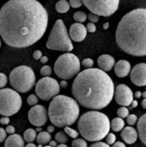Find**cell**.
<instances>
[{"mask_svg": "<svg viewBox=\"0 0 146 147\" xmlns=\"http://www.w3.org/2000/svg\"><path fill=\"white\" fill-rule=\"evenodd\" d=\"M48 14L37 0H10L0 10L2 40L14 48L36 43L45 34Z\"/></svg>", "mask_w": 146, "mask_h": 147, "instance_id": "obj_1", "label": "cell"}, {"mask_svg": "<svg viewBox=\"0 0 146 147\" xmlns=\"http://www.w3.org/2000/svg\"><path fill=\"white\" fill-rule=\"evenodd\" d=\"M114 83L105 71L88 68L76 76L72 85V94L86 109L99 110L106 107L114 96Z\"/></svg>", "mask_w": 146, "mask_h": 147, "instance_id": "obj_2", "label": "cell"}, {"mask_svg": "<svg viewBox=\"0 0 146 147\" xmlns=\"http://www.w3.org/2000/svg\"><path fill=\"white\" fill-rule=\"evenodd\" d=\"M116 42L127 54L146 56V9H136L124 15L116 30Z\"/></svg>", "mask_w": 146, "mask_h": 147, "instance_id": "obj_3", "label": "cell"}, {"mask_svg": "<svg viewBox=\"0 0 146 147\" xmlns=\"http://www.w3.org/2000/svg\"><path fill=\"white\" fill-rule=\"evenodd\" d=\"M79 115V106L76 99L64 95H57L48 108V117L57 127L63 128L74 125Z\"/></svg>", "mask_w": 146, "mask_h": 147, "instance_id": "obj_4", "label": "cell"}, {"mask_svg": "<svg viewBox=\"0 0 146 147\" xmlns=\"http://www.w3.org/2000/svg\"><path fill=\"white\" fill-rule=\"evenodd\" d=\"M111 124L108 117L96 110L88 111L80 116L78 121V130L80 136L90 142L103 140L108 135Z\"/></svg>", "mask_w": 146, "mask_h": 147, "instance_id": "obj_5", "label": "cell"}, {"mask_svg": "<svg viewBox=\"0 0 146 147\" xmlns=\"http://www.w3.org/2000/svg\"><path fill=\"white\" fill-rule=\"evenodd\" d=\"M46 46L47 49L69 52L74 49L67 28L62 20H57L48 36Z\"/></svg>", "mask_w": 146, "mask_h": 147, "instance_id": "obj_6", "label": "cell"}, {"mask_svg": "<svg viewBox=\"0 0 146 147\" xmlns=\"http://www.w3.org/2000/svg\"><path fill=\"white\" fill-rule=\"evenodd\" d=\"M10 83L12 88L19 92H27L35 83V76L33 70L27 66L15 67L10 74Z\"/></svg>", "mask_w": 146, "mask_h": 147, "instance_id": "obj_7", "label": "cell"}, {"mask_svg": "<svg viewBox=\"0 0 146 147\" xmlns=\"http://www.w3.org/2000/svg\"><path fill=\"white\" fill-rule=\"evenodd\" d=\"M80 71V62L78 57L69 52L61 55L54 64V72L57 78L63 80L71 79L78 75Z\"/></svg>", "mask_w": 146, "mask_h": 147, "instance_id": "obj_8", "label": "cell"}, {"mask_svg": "<svg viewBox=\"0 0 146 147\" xmlns=\"http://www.w3.org/2000/svg\"><path fill=\"white\" fill-rule=\"evenodd\" d=\"M22 105L20 95L16 90L2 88L0 91V113L3 116H12L18 113Z\"/></svg>", "mask_w": 146, "mask_h": 147, "instance_id": "obj_9", "label": "cell"}, {"mask_svg": "<svg viewBox=\"0 0 146 147\" xmlns=\"http://www.w3.org/2000/svg\"><path fill=\"white\" fill-rule=\"evenodd\" d=\"M85 6L98 16L109 17L117 10L119 0H82Z\"/></svg>", "mask_w": 146, "mask_h": 147, "instance_id": "obj_10", "label": "cell"}, {"mask_svg": "<svg viewBox=\"0 0 146 147\" xmlns=\"http://www.w3.org/2000/svg\"><path fill=\"white\" fill-rule=\"evenodd\" d=\"M60 88V84L56 79L50 77H44L35 84V92L40 99L48 101L59 93Z\"/></svg>", "mask_w": 146, "mask_h": 147, "instance_id": "obj_11", "label": "cell"}, {"mask_svg": "<svg viewBox=\"0 0 146 147\" xmlns=\"http://www.w3.org/2000/svg\"><path fill=\"white\" fill-rule=\"evenodd\" d=\"M47 111L42 105H35L28 113V119L31 125L36 127L44 125L47 121Z\"/></svg>", "mask_w": 146, "mask_h": 147, "instance_id": "obj_12", "label": "cell"}, {"mask_svg": "<svg viewBox=\"0 0 146 147\" xmlns=\"http://www.w3.org/2000/svg\"><path fill=\"white\" fill-rule=\"evenodd\" d=\"M114 97L117 103L122 106H130L134 101L133 92L125 84H120L116 88Z\"/></svg>", "mask_w": 146, "mask_h": 147, "instance_id": "obj_13", "label": "cell"}, {"mask_svg": "<svg viewBox=\"0 0 146 147\" xmlns=\"http://www.w3.org/2000/svg\"><path fill=\"white\" fill-rule=\"evenodd\" d=\"M130 79L136 86H146V63H139L130 71Z\"/></svg>", "mask_w": 146, "mask_h": 147, "instance_id": "obj_14", "label": "cell"}, {"mask_svg": "<svg viewBox=\"0 0 146 147\" xmlns=\"http://www.w3.org/2000/svg\"><path fill=\"white\" fill-rule=\"evenodd\" d=\"M87 28L81 23H75L71 25L69 30V36L72 40L76 42L83 41L87 35Z\"/></svg>", "mask_w": 146, "mask_h": 147, "instance_id": "obj_15", "label": "cell"}, {"mask_svg": "<svg viewBox=\"0 0 146 147\" xmlns=\"http://www.w3.org/2000/svg\"><path fill=\"white\" fill-rule=\"evenodd\" d=\"M138 136V134L137 130L131 126H128V127L123 128V131L121 133V137H122L123 140L126 144H128V145L134 144L137 140Z\"/></svg>", "mask_w": 146, "mask_h": 147, "instance_id": "obj_16", "label": "cell"}, {"mask_svg": "<svg viewBox=\"0 0 146 147\" xmlns=\"http://www.w3.org/2000/svg\"><path fill=\"white\" fill-rule=\"evenodd\" d=\"M131 70V66L130 63L128 61L125 60H120L118 61L114 67V71L116 75L118 78H125L127 77Z\"/></svg>", "mask_w": 146, "mask_h": 147, "instance_id": "obj_17", "label": "cell"}, {"mask_svg": "<svg viewBox=\"0 0 146 147\" xmlns=\"http://www.w3.org/2000/svg\"><path fill=\"white\" fill-rule=\"evenodd\" d=\"M97 64L100 69L105 71H109L115 65V59L110 55H102L98 58Z\"/></svg>", "mask_w": 146, "mask_h": 147, "instance_id": "obj_18", "label": "cell"}, {"mask_svg": "<svg viewBox=\"0 0 146 147\" xmlns=\"http://www.w3.org/2000/svg\"><path fill=\"white\" fill-rule=\"evenodd\" d=\"M137 129L138 133V137L142 143L146 146V113L142 115L138 121Z\"/></svg>", "mask_w": 146, "mask_h": 147, "instance_id": "obj_19", "label": "cell"}, {"mask_svg": "<svg viewBox=\"0 0 146 147\" xmlns=\"http://www.w3.org/2000/svg\"><path fill=\"white\" fill-rule=\"evenodd\" d=\"M4 146L6 147H22L25 146V141L20 135L12 134L6 139Z\"/></svg>", "mask_w": 146, "mask_h": 147, "instance_id": "obj_20", "label": "cell"}, {"mask_svg": "<svg viewBox=\"0 0 146 147\" xmlns=\"http://www.w3.org/2000/svg\"><path fill=\"white\" fill-rule=\"evenodd\" d=\"M51 135L50 133L47 131V132H40L37 136H36V141L38 144H41V145H46L47 143H49L51 141Z\"/></svg>", "mask_w": 146, "mask_h": 147, "instance_id": "obj_21", "label": "cell"}, {"mask_svg": "<svg viewBox=\"0 0 146 147\" xmlns=\"http://www.w3.org/2000/svg\"><path fill=\"white\" fill-rule=\"evenodd\" d=\"M111 128L115 132H118V131L122 130L124 128V121L123 118L118 117V118L113 119L112 124H111Z\"/></svg>", "mask_w": 146, "mask_h": 147, "instance_id": "obj_22", "label": "cell"}, {"mask_svg": "<svg viewBox=\"0 0 146 147\" xmlns=\"http://www.w3.org/2000/svg\"><path fill=\"white\" fill-rule=\"evenodd\" d=\"M69 8H70V3H68L66 0H60L57 3L56 5H55L56 10L60 13H67L69 10Z\"/></svg>", "mask_w": 146, "mask_h": 147, "instance_id": "obj_23", "label": "cell"}, {"mask_svg": "<svg viewBox=\"0 0 146 147\" xmlns=\"http://www.w3.org/2000/svg\"><path fill=\"white\" fill-rule=\"evenodd\" d=\"M36 139V131L33 129H28L24 133V140L26 142H32Z\"/></svg>", "mask_w": 146, "mask_h": 147, "instance_id": "obj_24", "label": "cell"}, {"mask_svg": "<svg viewBox=\"0 0 146 147\" xmlns=\"http://www.w3.org/2000/svg\"><path fill=\"white\" fill-rule=\"evenodd\" d=\"M86 18H87V16H86L85 13H84V12L82 11L76 12L74 14V20L75 21H77L78 23L85 22L86 20Z\"/></svg>", "mask_w": 146, "mask_h": 147, "instance_id": "obj_25", "label": "cell"}, {"mask_svg": "<svg viewBox=\"0 0 146 147\" xmlns=\"http://www.w3.org/2000/svg\"><path fill=\"white\" fill-rule=\"evenodd\" d=\"M55 140L58 143H66L68 141V137L65 132H58L55 136Z\"/></svg>", "mask_w": 146, "mask_h": 147, "instance_id": "obj_26", "label": "cell"}, {"mask_svg": "<svg viewBox=\"0 0 146 147\" xmlns=\"http://www.w3.org/2000/svg\"><path fill=\"white\" fill-rule=\"evenodd\" d=\"M64 132L70 136L71 138H74V139H76L78 137V136H79V133H78L77 130L73 129H71L68 126H65L64 127Z\"/></svg>", "mask_w": 146, "mask_h": 147, "instance_id": "obj_27", "label": "cell"}, {"mask_svg": "<svg viewBox=\"0 0 146 147\" xmlns=\"http://www.w3.org/2000/svg\"><path fill=\"white\" fill-rule=\"evenodd\" d=\"M72 146H79V147H86L87 146V143L84 139H75L73 142H72Z\"/></svg>", "mask_w": 146, "mask_h": 147, "instance_id": "obj_28", "label": "cell"}, {"mask_svg": "<svg viewBox=\"0 0 146 147\" xmlns=\"http://www.w3.org/2000/svg\"><path fill=\"white\" fill-rule=\"evenodd\" d=\"M117 115H118V117H121V118H127L128 116V109L126 108V106H123V107H121V108H119L118 109V110H117Z\"/></svg>", "mask_w": 146, "mask_h": 147, "instance_id": "obj_29", "label": "cell"}, {"mask_svg": "<svg viewBox=\"0 0 146 147\" xmlns=\"http://www.w3.org/2000/svg\"><path fill=\"white\" fill-rule=\"evenodd\" d=\"M38 102V98H37V95H35V94H31L28 98H27V103L30 105V106H33L37 104Z\"/></svg>", "mask_w": 146, "mask_h": 147, "instance_id": "obj_30", "label": "cell"}, {"mask_svg": "<svg viewBox=\"0 0 146 147\" xmlns=\"http://www.w3.org/2000/svg\"><path fill=\"white\" fill-rule=\"evenodd\" d=\"M52 74V68L49 66H44L41 69V75L43 77H49Z\"/></svg>", "mask_w": 146, "mask_h": 147, "instance_id": "obj_31", "label": "cell"}, {"mask_svg": "<svg viewBox=\"0 0 146 147\" xmlns=\"http://www.w3.org/2000/svg\"><path fill=\"white\" fill-rule=\"evenodd\" d=\"M106 141L109 146H113L116 141V136L113 133H108V135L106 136Z\"/></svg>", "mask_w": 146, "mask_h": 147, "instance_id": "obj_32", "label": "cell"}, {"mask_svg": "<svg viewBox=\"0 0 146 147\" xmlns=\"http://www.w3.org/2000/svg\"><path fill=\"white\" fill-rule=\"evenodd\" d=\"M137 121H138V118H137V116L134 115V114H130V115H128V116L127 117V123H128V125H135V124L137 123Z\"/></svg>", "mask_w": 146, "mask_h": 147, "instance_id": "obj_33", "label": "cell"}, {"mask_svg": "<svg viewBox=\"0 0 146 147\" xmlns=\"http://www.w3.org/2000/svg\"><path fill=\"white\" fill-rule=\"evenodd\" d=\"M7 82H8L7 76H6L4 73L1 72V73H0V87H1L2 88H3L6 86Z\"/></svg>", "mask_w": 146, "mask_h": 147, "instance_id": "obj_34", "label": "cell"}, {"mask_svg": "<svg viewBox=\"0 0 146 147\" xmlns=\"http://www.w3.org/2000/svg\"><path fill=\"white\" fill-rule=\"evenodd\" d=\"M93 65H94V61H93V60L90 59V58L84 59L83 61H82V66L85 67L90 68L93 67Z\"/></svg>", "mask_w": 146, "mask_h": 147, "instance_id": "obj_35", "label": "cell"}, {"mask_svg": "<svg viewBox=\"0 0 146 147\" xmlns=\"http://www.w3.org/2000/svg\"><path fill=\"white\" fill-rule=\"evenodd\" d=\"M69 3H70L71 7L76 9V8H79L82 6L83 1L82 0H69Z\"/></svg>", "mask_w": 146, "mask_h": 147, "instance_id": "obj_36", "label": "cell"}, {"mask_svg": "<svg viewBox=\"0 0 146 147\" xmlns=\"http://www.w3.org/2000/svg\"><path fill=\"white\" fill-rule=\"evenodd\" d=\"M88 19H89V20H90V22L96 23L99 20V16L95 14V13H90L88 15Z\"/></svg>", "mask_w": 146, "mask_h": 147, "instance_id": "obj_37", "label": "cell"}, {"mask_svg": "<svg viewBox=\"0 0 146 147\" xmlns=\"http://www.w3.org/2000/svg\"><path fill=\"white\" fill-rule=\"evenodd\" d=\"M91 147H109L110 146L107 144V143H105V142H100V141H96L93 144L90 145Z\"/></svg>", "mask_w": 146, "mask_h": 147, "instance_id": "obj_38", "label": "cell"}, {"mask_svg": "<svg viewBox=\"0 0 146 147\" xmlns=\"http://www.w3.org/2000/svg\"><path fill=\"white\" fill-rule=\"evenodd\" d=\"M86 28H87V30H88L89 32H90V33H94V32H96V25H95V24H94L92 22L87 24Z\"/></svg>", "mask_w": 146, "mask_h": 147, "instance_id": "obj_39", "label": "cell"}, {"mask_svg": "<svg viewBox=\"0 0 146 147\" xmlns=\"http://www.w3.org/2000/svg\"><path fill=\"white\" fill-rule=\"evenodd\" d=\"M7 136V131L4 130L3 128L0 129V142H3Z\"/></svg>", "mask_w": 146, "mask_h": 147, "instance_id": "obj_40", "label": "cell"}, {"mask_svg": "<svg viewBox=\"0 0 146 147\" xmlns=\"http://www.w3.org/2000/svg\"><path fill=\"white\" fill-rule=\"evenodd\" d=\"M33 57L34 59H35V60H41V58L42 57V51H35L33 53Z\"/></svg>", "mask_w": 146, "mask_h": 147, "instance_id": "obj_41", "label": "cell"}, {"mask_svg": "<svg viewBox=\"0 0 146 147\" xmlns=\"http://www.w3.org/2000/svg\"><path fill=\"white\" fill-rule=\"evenodd\" d=\"M0 122H1L2 125H8L10 123V118H9V116H3L0 119Z\"/></svg>", "mask_w": 146, "mask_h": 147, "instance_id": "obj_42", "label": "cell"}, {"mask_svg": "<svg viewBox=\"0 0 146 147\" xmlns=\"http://www.w3.org/2000/svg\"><path fill=\"white\" fill-rule=\"evenodd\" d=\"M6 131H7V133H8V134L12 135V134H14V132H15V129L14 128V126H12V125H9V126H7V128H6Z\"/></svg>", "mask_w": 146, "mask_h": 147, "instance_id": "obj_43", "label": "cell"}, {"mask_svg": "<svg viewBox=\"0 0 146 147\" xmlns=\"http://www.w3.org/2000/svg\"><path fill=\"white\" fill-rule=\"evenodd\" d=\"M113 147H124L125 146V144L122 143V142H115L114 144L113 145Z\"/></svg>", "mask_w": 146, "mask_h": 147, "instance_id": "obj_44", "label": "cell"}, {"mask_svg": "<svg viewBox=\"0 0 146 147\" xmlns=\"http://www.w3.org/2000/svg\"><path fill=\"white\" fill-rule=\"evenodd\" d=\"M60 84V87L61 88H67V86H68V82H67V81H61V82L59 83Z\"/></svg>", "mask_w": 146, "mask_h": 147, "instance_id": "obj_45", "label": "cell"}, {"mask_svg": "<svg viewBox=\"0 0 146 147\" xmlns=\"http://www.w3.org/2000/svg\"><path fill=\"white\" fill-rule=\"evenodd\" d=\"M138 106V102L136 101V100H134L132 103H131V105H130V109H134V108H136Z\"/></svg>", "mask_w": 146, "mask_h": 147, "instance_id": "obj_46", "label": "cell"}, {"mask_svg": "<svg viewBox=\"0 0 146 147\" xmlns=\"http://www.w3.org/2000/svg\"><path fill=\"white\" fill-rule=\"evenodd\" d=\"M48 61V58L46 57H42L41 58V62L43 63V64H46V62Z\"/></svg>", "mask_w": 146, "mask_h": 147, "instance_id": "obj_47", "label": "cell"}, {"mask_svg": "<svg viewBox=\"0 0 146 147\" xmlns=\"http://www.w3.org/2000/svg\"><path fill=\"white\" fill-rule=\"evenodd\" d=\"M57 146V141H53V140H51L50 142H49V145H48V146Z\"/></svg>", "mask_w": 146, "mask_h": 147, "instance_id": "obj_48", "label": "cell"}, {"mask_svg": "<svg viewBox=\"0 0 146 147\" xmlns=\"http://www.w3.org/2000/svg\"><path fill=\"white\" fill-rule=\"evenodd\" d=\"M47 131L49 132V133H52V132H53L54 131V127L53 126H48L47 127Z\"/></svg>", "mask_w": 146, "mask_h": 147, "instance_id": "obj_49", "label": "cell"}, {"mask_svg": "<svg viewBox=\"0 0 146 147\" xmlns=\"http://www.w3.org/2000/svg\"><path fill=\"white\" fill-rule=\"evenodd\" d=\"M141 96H142V93H141L139 91H138V92H135V94H134L135 98H140Z\"/></svg>", "mask_w": 146, "mask_h": 147, "instance_id": "obj_50", "label": "cell"}, {"mask_svg": "<svg viewBox=\"0 0 146 147\" xmlns=\"http://www.w3.org/2000/svg\"><path fill=\"white\" fill-rule=\"evenodd\" d=\"M108 27H109V23L106 22L103 24V29H104V30H107V29H108Z\"/></svg>", "mask_w": 146, "mask_h": 147, "instance_id": "obj_51", "label": "cell"}, {"mask_svg": "<svg viewBox=\"0 0 146 147\" xmlns=\"http://www.w3.org/2000/svg\"><path fill=\"white\" fill-rule=\"evenodd\" d=\"M141 105H142V107L144 108V109H146V98H145L142 102H141Z\"/></svg>", "mask_w": 146, "mask_h": 147, "instance_id": "obj_52", "label": "cell"}, {"mask_svg": "<svg viewBox=\"0 0 146 147\" xmlns=\"http://www.w3.org/2000/svg\"><path fill=\"white\" fill-rule=\"evenodd\" d=\"M26 146L27 147H30V146H31V147H35L36 146L35 145V144H33V143H31V142H29L27 145H26Z\"/></svg>", "mask_w": 146, "mask_h": 147, "instance_id": "obj_53", "label": "cell"}, {"mask_svg": "<svg viewBox=\"0 0 146 147\" xmlns=\"http://www.w3.org/2000/svg\"><path fill=\"white\" fill-rule=\"evenodd\" d=\"M58 147H67V145L65 143H61L60 145H57Z\"/></svg>", "mask_w": 146, "mask_h": 147, "instance_id": "obj_54", "label": "cell"}, {"mask_svg": "<svg viewBox=\"0 0 146 147\" xmlns=\"http://www.w3.org/2000/svg\"><path fill=\"white\" fill-rule=\"evenodd\" d=\"M142 96H143L145 98H146V92H144L142 93Z\"/></svg>", "mask_w": 146, "mask_h": 147, "instance_id": "obj_55", "label": "cell"}, {"mask_svg": "<svg viewBox=\"0 0 146 147\" xmlns=\"http://www.w3.org/2000/svg\"><path fill=\"white\" fill-rule=\"evenodd\" d=\"M41 130H42L41 128H37V129H36V131H41Z\"/></svg>", "mask_w": 146, "mask_h": 147, "instance_id": "obj_56", "label": "cell"}]
</instances>
